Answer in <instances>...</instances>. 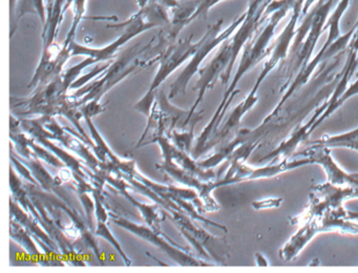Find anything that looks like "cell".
<instances>
[{
	"label": "cell",
	"instance_id": "9a60e30c",
	"mask_svg": "<svg viewBox=\"0 0 358 273\" xmlns=\"http://www.w3.org/2000/svg\"><path fill=\"white\" fill-rule=\"evenodd\" d=\"M282 202V199H270L266 201L253 202L252 206L257 210L267 209V208L278 207Z\"/></svg>",
	"mask_w": 358,
	"mask_h": 273
},
{
	"label": "cell",
	"instance_id": "7a4b0ae2",
	"mask_svg": "<svg viewBox=\"0 0 358 273\" xmlns=\"http://www.w3.org/2000/svg\"><path fill=\"white\" fill-rule=\"evenodd\" d=\"M194 35L171 42L165 48L159 58V69L148 88L145 96L138 101L134 108L139 113H143L146 117L150 115V109L154 104L156 94L161 84L171 76L178 67L181 66L185 61L189 60L201 46V40L198 42L192 41Z\"/></svg>",
	"mask_w": 358,
	"mask_h": 273
},
{
	"label": "cell",
	"instance_id": "5bb4252c",
	"mask_svg": "<svg viewBox=\"0 0 358 273\" xmlns=\"http://www.w3.org/2000/svg\"><path fill=\"white\" fill-rule=\"evenodd\" d=\"M194 126L186 130H173L167 138L181 150L192 153V140H194Z\"/></svg>",
	"mask_w": 358,
	"mask_h": 273
},
{
	"label": "cell",
	"instance_id": "4fadbf2b",
	"mask_svg": "<svg viewBox=\"0 0 358 273\" xmlns=\"http://www.w3.org/2000/svg\"><path fill=\"white\" fill-rule=\"evenodd\" d=\"M11 237L15 239L20 245H22L24 249H26L31 255L41 258V260H43V266H45V262L41 260V252L38 251L36 246L33 243L32 237L29 234L27 229L22 224H20L17 220H14L13 218H11Z\"/></svg>",
	"mask_w": 358,
	"mask_h": 273
},
{
	"label": "cell",
	"instance_id": "9c48e42d",
	"mask_svg": "<svg viewBox=\"0 0 358 273\" xmlns=\"http://www.w3.org/2000/svg\"><path fill=\"white\" fill-rule=\"evenodd\" d=\"M93 197L95 200V216L97 218V226L95 229L96 237H103L106 241H110L112 244L113 247L119 252L121 258L124 260V264L127 266H131V262L129 260V256L125 254L123 251L122 247H121L119 241H117L116 237L113 235L112 231L108 227V220H110V214H108V209L104 206L103 199H102L101 188L97 187L94 190Z\"/></svg>",
	"mask_w": 358,
	"mask_h": 273
},
{
	"label": "cell",
	"instance_id": "277c9868",
	"mask_svg": "<svg viewBox=\"0 0 358 273\" xmlns=\"http://www.w3.org/2000/svg\"><path fill=\"white\" fill-rule=\"evenodd\" d=\"M245 17H246V14L238 17L229 27H227L223 31H221L222 23H223L222 19L217 21V23H215V24L209 25L206 33L201 39V46H199L196 54L189 59V62L187 63L185 69L182 71L179 77L171 84V90H169V99H173L179 96V94H185L188 83H189L194 75L199 73V69H201V64H202L205 58L210 54L213 48H217L220 43H223L225 40H227L234 34L236 27L242 24Z\"/></svg>",
	"mask_w": 358,
	"mask_h": 273
},
{
	"label": "cell",
	"instance_id": "ba28073f",
	"mask_svg": "<svg viewBox=\"0 0 358 273\" xmlns=\"http://www.w3.org/2000/svg\"><path fill=\"white\" fill-rule=\"evenodd\" d=\"M257 101H259V97L257 96V92H250L245 100H243L238 106L234 107V111L230 113L228 119L224 122L223 125H220V127L211 134L210 138L207 141L206 145L203 149V155L215 147L223 145L224 142L231 136V134H234L236 136L243 117L257 104Z\"/></svg>",
	"mask_w": 358,
	"mask_h": 273
},
{
	"label": "cell",
	"instance_id": "7c38bea8",
	"mask_svg": "<svg viewBox=\"0 0 358 273\" xmlns=\"http://www.w3.org/2000/svg\"><path fill=\"white\" fill-rule=\"evenodd\" d=\"M307 142L310 145L326 146L329 148L343 147V148L352 149L358 153V127L345 132V134H336V136H324L318 140L307 141Z\"/></svg>",
	"mask_w": 358,
	"mask_h": 273
},
{
	"label": "cell",
	"instance_id": "52a82bcc",
	"mask_svg": "<svg viewBox=\"0 0 358 273\" xmlns=\"http://www.w3.org/2000/svg\"><path fill=\"white\" fill-rule=\"evenodd\" d=\"M331 148L318 145H310L301 151H295L293 158H308L312 163L322 166L326 172L328 183L338 187H353L358 188V172H345L341 169L331 155Z\"/></svg>",
	"mask_w": 358,
	"mask_h": 273
},
{
	"label": "cell",
	"instance_id": "3957f363",
	"mask_svg": "<svg viewBox=\"0 0 358 273\" xmlns=\"http://www.w3.org/2000/svg\"><path fill=\"white\" fill-rule=\"evenodd\" d=\"M169 218L175 223L182 235L192 244L201 258L213 260L215 265H226L229 260V246L224 237H215L201 228L192 216L179 210H169ZM210 264H213L211 262Z\"/></svg>",
	"mask_w": 358,
	"mask_h": 273
},
{
	"label": "cell",
	"instance_id": "8992f818",
	"mask_svg": "<svg viewBox=\"0 0 358 273\" xmlns=\"http://www.w3.org/2000/svg\"><path fill=\"white\" fill-rule=\"evenodd\" d=\"M110 220L118 225L121 228L134 233L136 237L144 239V241H150L152 245L156 247L160 248L165 253L169 254L171 260H175L180 266H211L210 262L206 260H200V258H194V255L189 253L187 250L180 246L176 245L173 243H169L165 239L163 233L161 231H156L148 226V225H140L137 223L131 222L129 218H123V216H118L116 214H110Z\"/></svg>",
	"mask_w": 358,
	"mask_h": 273
},
{
	"label": "cell",
	"instance_id": "6da1fadb",
	"mask_svg": "<svg viewBox=\"0 0 358 273\" xmlns=\"http://www.w3.org/2000/svg\"><path fill=\"white\" fill-rule=\"evenodd\" d=\"M139 10L134 14L129 20L116 24H108L110 29H122L123 31L118 39L115 40L108 46L101 48H89L78 42L73 41L70 46L71 56H85V60L74 65L73 71L76 75H80L83 69L90 65L98 62L112 61L116 56L117 52L129 40L135 38L148 29L157 27H167L171 23L169 17V8L157 1V0H137Z\"/></svg>",
	"mask_w": 358,
	"mask_h": 273
},
{
	"label": "cell",
	"instance_id": "8fae6325",
	"mask_svg": "<svg viewBox=\"0 0 358 273\" xmlns=\"http://www.w3.org/2000/svg\"><path fill=\"white\" fill-rule=\"evenodd\" d=\"M11 216L14 220H17L20 224H22L29 232L32 233L33 235L36 234L37 239H38L39 243H45L50 248L55 250V251H58L59 248L56 245L55 241L52 239V237H50L47 233L43 232V228L39 227L38 224H36L34 218L29 216L26 212L24 211V209L20 207L17 205V202L13 201V197L11 199Z\"/></svg>",
	"mask_w": 358,
	"mask_h": 273
},
{
	"label": "cell",
	"instance_id": "30bf717a",
	"mask_svg": "<svg viewBox=\"0 0 358 273\" xmlns=\"http://www.w3.org/2000/svg\"><path fill=\"white\" fill-rule=\"evenodd\" d=\"M72 6V0H54L51 10H48L47 21L43 25V50L56 43L58 29L64 20V13Z\"/></svg>",
	"mask_w": 358,
	"mask_h": 273
},
{
	"label": "cell",
	"instance_id": "5b68a950",
	"mask_svg": "<svg viewBox=\"0 0 358 273\" xmlns=\"http://www.w3.org/2000/svg\"><path fill=\"white\" fill-rule=\"evenodd\" d=\"M229 168L224 178L215 181V189L226 185L236 184V183L246 182V181L261 180V178H273L278 174H284L303 166L312 163L308 158H294L289 160V158L278 162H270L268 165L263 167H252L247 165L245 161L229 162Z\"/></svg>",
	"mask_w": 358,
	"mask_h": 273
},
{
	"label": "cell",
	"instance_id": "2e32d148",
	"mask_svg": "<svg viewBox=\"0 0 358 273\" xmlns=\"http://www.w3.org/2000/svg\"><path fill=\"white\" fill-rule=\"evenodd\" d=\"M17 4V0H11V14L12 16L14 15V10H15V6Z\"/></svg>",
	"mask_w": 358,
	"mask_h": 273
}]
</instances>
